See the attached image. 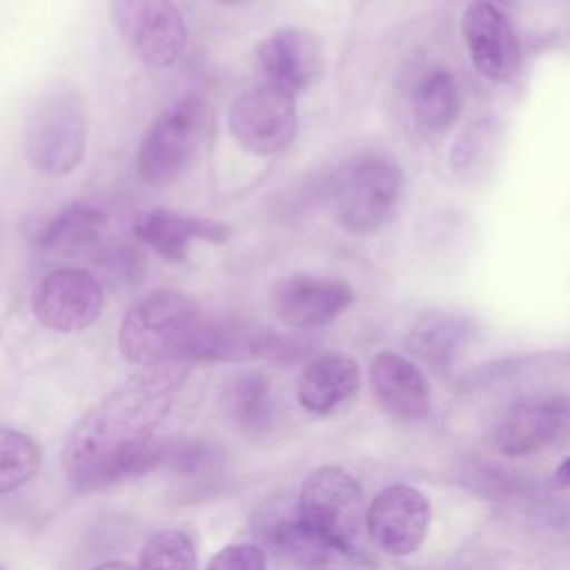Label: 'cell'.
<instances>
[{
  "label": "cell",
  "mask_w": 570,
  "mask_h": 570,
  "mask_svg": "<svg viewBox=\"0 0 570 570\" xmlns=\"http://www.w3.org/2000/svg\"><path fill=\"white\" fill-rule=\"evenodd\" d=\"M463 109V96L456 78L443 69H430L414 89L412 114L416 129L425 138H439L454 127Z\"/></svg>",
  "instance_id": "obj_19"
},
{
  "label": "cell",
  "mask_w": 570,
  "mask_h": 570,
  "mask_svg": "<svg viewBox=\"0 0 570 570\" xmlns=\"http://www.w3.org/2000/svg\"><path fill=\"white\" fill-rule=\"evenodd\" d=\"M223 2H240V0H223Z\"/></svg>",
  "instance_id": "obj_29"
},
{
  "label": "cell",
  "mask_w": 570,
  "mask_h": 570,
  "mask_svg": "<svg viewBox=\"0 0 570 570\" xmlns=\"http://www.w3.org/2000/svg\"><path fill=\"white\" fill-rule=\"evenodd\" d=\"M370 539L392 557H407L421 548L430 528L428 497L407 485L392 483L376 492L363 519Z\"/></svg>",
  "instance_id": "obj_10"
},
{
  "label": "cell",
  "mask_w": 570,
  "mask_h": 570,
  "mask_svg": "<svg viewBox=\"0 0 570 570\" xmlns=\"http://www.w3.org/2000/svg\"><path fill=\"white\" fill-rule=\"evenodd\" d=\"M272 539L301 570H379V563L350 539L316 530L298 519L278 523Z\"/></svg>",
  "instance_id": "obj_15"
},
{
  "label": "cell",
  "mask_w": 570,
  "mask_h": 570,
  "mask_svg": "<svg viewBox=\"0 0 570 570\" xmlns=\"http://www.w3.org/2000/svg\"><path fill=\"white\" fill-rule=\"evenodd\" d=\"M568 468H570V459H563L557 474H554V481H557V488H566L568 485Z\"/></svg>",
  "instance_id": "obj_27"
},
{
  "label": "cell",
  "mask_w": 570,
  "mask_h": 570,
  "mask_svg": "<svg viewBox=\"0 0 570 570\" xmlns=\"http://www.w3.org/2000/svg\"><path fill=\"white\" fill-rule=\"evenodd\" d=\"M87 107L69 82H56L33 102L24 125V156L47 176L71 174L87 149Z\"/></svg>",
  "instance_id": "obj_2"
},
{
  "label": "cell",
  "mask_w": 570,
  "mask_h": 570,
  "mask_svg": "<svg viewBox=\"0 0 570 570\" xmlns=\"http://www.w3.org/2000/svg\"><path fill=\"white\" fill-rule=\"evenodd\" d=\"M403 187L401 167L381 154H361L336 169L330 205L350 234H374L392 216Z\"/></svg>",
  "instance_id": "obj_4"
},
{
  "label": "cell",
  "mask_w": 570,
  "mask_h": 570,
  "mask_svg": "<svg viewBox=\"0 0 570 570\" xmlns=\"http://www.w3.org/2000/svg\"><path fill=\"white\" fill-rule=\"evenodd\" d=\"M91 570H134V568L129 563H125V561H105V563H100V566H96Z\"/></svg>",
  "instance_id": "obj_28"
},
{
  "label": "cell",
  "mask_w": 570,
  "mask_h": 570,
  "mask_svg": "<svg viewBox=\"0 0 570 570\" xmlns=\"http://www.w3.org/2000/svg\"><path fill=\"white\" fill-rule=\"evenodd\" d=\"M200 321L194 298L174 289H156L138 298L118 327V350L136 365L178 358Z\"/></svg>",
  "instance_id": "obj_3"
},
{
  "label": "cell",
  "mask_w": 570,
  "mask_h": 570,
  "mask_svg": "<svg viewBox=\"0 0 570 570\" xmlns=\"http://www.w3.org/2000/svg\"><path fill=\"white\" fill-rule=\"evenodd\" d=\"M370 381L387 414L401 421H421L428 416V381L405 356L396 352H379L370 363Z\"/></svg>",
  "instance_id": "obj_17"
},
{
  "label": "cell",
  "mask_w": 570,
  "mask_h": 570,
  "mask_svg": "<svg viewBox=\"0 0 570 570\" xmlns=\"http://www.w3.org/2000/svg\"><path fill=\"white\" fill-rule=\"evenodd\" d=\"M227 125L243 149L256 156L281 154L296 136V100L269 82L254 85L234 98L227 111Z\"/></svg>",
  "instance_id": "obj_6"
},
{
  "label": "cell",
  "mask_w": 570,
  "mask_h": 570,
  "mask_svg": "<svg viewBox=\"0 0 570 570\" xmlns=\"http://www.w3.org/2000/svg\"><path fill=\"white\" fill-rule=\"evenodd\" d=\"M474 336L476 325L468 316L430 312L421 316L410 330L407 347L425 363L450 365Z\"/></svg>",
  "instance_id": "obj_20"
},
{
  "label": "cell",
  "mask_w": 570,
  "mask_h": 570,
  "mask_svg": "<svg viewBox=\"0 0 570 570\" xmlns=\"http://www.w3.org/2000/svg\"><path fill=\"white\" fill-rule=\"evenodd\" d=\"M566 432V396H530L517 401L503 412L494 428V445L508 456H523L561 441Z\"/></svg>",
  "instance_id": "obj_13"
},
{
  "label": "cell",
  "mask_w": 570,
  "mask_h": 570,
  "mask_svg": "<svg viewBox=\"0 0 570 570\" xmlns=\"http://www.w3.org/2000/svg\"><path fill=\"white\" fill-rule=\"evenodd\" d=\"M189 367L178 358L145 365L78 419L62 448V468L76 490L131 481L169 459L171 445L158 430Z\"/></svg>",
  "instance_id": "obj_1"
},
{
  "label": "cell",
  "mask_w": 570,
  "mask_h": 570,
  "mask_svg": "<svg viewBox=\"0 0 570 570\" xmlns=\"http://www.w3.org/2000/svg\"><path fill=\"white\" fill-rule=\"evenodd\" d=\"M256 62L265 82L294 96L318 80L323 45L309 29L281 27L256 45Z\"/></svg>",
  "instance_id": "obj_12"
},
{
  "label": "cell",
  "mask_w": 570,
  "mask_h": 570,
  "mask_svg": "<svg viewBox=\"0 0 570 570\" xmlns=\"http://www.w3.org/2000/svg\"><path fill=\"white\" fill-rule=\"evenodd\" d=\"M111 18L129 49L149 67L167 69L187 47V24L174 0H109Z\"/></svg>",
  "instance_id": "obj_7"
},
{
  "label": "cell",
  "mask_w": 570,
  "mask_h": 570,
  "mask_svg": "<svg viewBox=\"0 0 570 570\" xmlns=\"http://www.w3.org/2000/svg\"><path fill=\"white\" fill-rule=\"evenodd\" d=\"M198 552L191 537L183 530L167 528L147 539L134 570H196Z\"/></svg>",
  "instance_id": "obj_25"
},
{
  "label": "cell",
  "mask_w": 570,
  "mask_h": 570,
  "mask_svg": "<svg viewBox=\"0 0 570 570\" xmlns=\"http://www.w3.org/2000/svg\"><path fill=\"white\" fill-rule=\"evenodd\" d=\"M38 443L11 428H0V494H9L27 485L40 470Z\"/></svg>",
  "instance_id": "obj_24"
},
{
  "label": "cell",
  "mask_w": 570,
  "mask_h": 570,
  "mask_svg": "<svg viewBox=\"0 0 570 570\" xmlns=\"http://www.w3.org/2000/svg\"><path fill=\"white\" fill-rule=\"evenodd\" d=\"M107 229V214L89 203H71L47 218L33 243L45 252H80L100 240Z\"/></svg>",
  "instance_id": "obj_21"
},
{
  "label": "cell",
  "mask_w": 570,
  "mask_h": 570,
  "mask_svg": "<svg viewBox=\"0 0 570 570\" xmlns=\"http://www.w3.org/2000/svg\"><path fill=\"white\" fill-rule=\"evenodd\" d=\"M207 570H265V552L254 543H232L212 557Z\"/></svg>",
  "instance_id": "obj_26"
},
{
  "label": "cell",
  "mask_w": 570,
  "mask_h": 570,
  "mask_svg": "<svg viewBox=\"0 0 570 570\" xmlns=\"http://www.w3.org/2000/svg\"><path fill=\"white\" fill-rule=\"evenodd\" d=\"M354 301L352 287L341 278L296 274L283 278L274 289L276 316L296 330L332 323Z\"/></svg>",
  "instance_id": "obj_14"
},
{
  "label": "cell",
  "mask_w": 570,
  "mask_h": 570,
  "mask_svg": "<svg viewBox=\"0 0 570 570\" xmlns=\"http://www.w3.org/2000/svg\"><path fill=\"white\" fill-rule=\"evenodd\" d=\"M102 305V285L94 274L80 267H62L47 274L31 301L38 323L58 334L87 330L98 321Z\"/></svg>",
  "instance_id": "obj_9"
},
{
  "label": "cell",
  "mask_w": 570,
  "mask_h": 570,
  "mask_svg": "<svg viewBox=\"0 0 570 570\" xmlns=\"http://www.w3.org/2000/svg\"><path fill=\"white\" fill-rule=\"evenodd\" d=\"M358 383L361 370L356 361L338 352H327L307 363L296 385V399L303 410L321 416L347 401L358 390Z\"/></svg>",
  "instance_id": "obj_18"
},
{
  "label": "cell",
  "mask_w": 570,
  "mask_h": 570,
  "mask_svg": "<svg viewBox=\"0 0 570 570\" xmlns=\"http://www.w3.org/2000/svg\"><path fill=\"white\" fill-rule=\"evenodd\" d=\"M298 521L354 539L365 519V497L361 483L338 465H323L305 476L298 492Z\"/></svg>",
  "instance_id": "obj_8"
},
{
  "label": "cell",
  "mask_w": 570,
  "mask_h": 570,
  "mask_svg": "<svg viewBox=\"0 0 570 570\" xmlns=\"http://www.w3.org/2000/svg\"><path fill=\"white\" fill-rule=\"evenodd\" d=\"M205 127V102L187 94L171 102L147 129L138 154L136 169L142 180L163 185L176 180L194 160Z\"/></svg>",
  "instance_id": "obj_5"
},
{
  "label": "cell",
  "mask_w": 570,
  "mask_h": 570,
  "mask_svg": "<svg viewBox=\"0 0 570 570\" xmlns=\"http://www.w3.org/2000/svg\"><path fill=\"white\" fill-rule=\"evenodd\" d=\"M223 410L240 430L263 432L272 421V387L261 372L234 376L223 392Z\"/></svg>",
  "instance_id": "obj_23"
},
{
  "label": "cell",
  "mask_w": 570,
  "mask_h": 570,
  "mask_svg": "<svg viewBox=\"0 0 570 570\" xmlns=\"http://www.w3.org/2000/svg\"><path fill=\"white\" fill-rule=\"evenodd\" d=\"M229 225L220 220H212L205 216L180 214L167 207H156L138 216L134 223V236L149 245L156 254L167 261L180 263L189 254V245L194 240L207 243H225L229 238Z\"/></svg>",
  "instance_id": "obj_16"
},
{
  "label": "cell",
  "mask_w": 570,
  "mask_h": 570,
  "mask_svg": "<svg viewBox=\"0 0 570 570\" xmlns=\"http://www.w3.org/2000/svg\"><path fill=\"white\" fill-rule=\"evenodd\" d=\"M461 33L474 69L492 82H508L521 67V49L510 18L490 0H474L461 18Z\"/></svg>",
  "instance_id": "obj_11"
},
{
  "label": "cell",
  "mask_w": 570,
  "mask_h": 570,
  "mask_svg": "<svg viewBox=\"0 0 570 570\" xmlns=\"http://www.w3.org/2000/svg\"><path fill=\"white\" fill-rule=\"evenodd\" d=\"M501 138V125L494 116H479L465 125L452 145V171L461 183H476L490 171Z\"/></svg>",
  "instance_id": "obj_22"
}]
</instances>
